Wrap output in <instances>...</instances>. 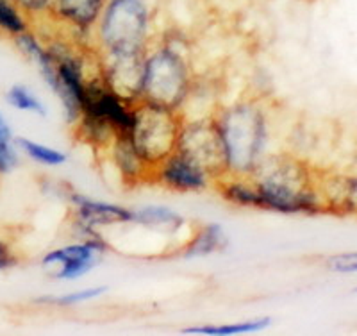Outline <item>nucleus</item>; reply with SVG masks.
<instances>
[{"label":"nucleus","mask_w":357,"mask_h":336,"mask_svg":"<svg viewBox=\"0 0 357 336\" xmlns=\"http://www.w3.org/2000/svg\"><path fill=\"white\" fill-rule=\"evenodd\" d=\"M70 200L73 203L72 226L86 240L102 238V235L98 233L102 226L127 224L134 220V211L118 206V204L98 203V200H91L81 193H72Z\"/></svg>","instance_id":"0eeeda50"},{"label":"nucleus","mask_w":357,"mask_h":336,"mask_svg":"<svg viewBox=\"0 0 357 336\" xmlns=\"http://www.w3.org/2000/svg\"><path fill=\"white\" fill-rule=\"evenodd\" d=\"M91 36L95 52H146L151 43L149 4L145 0H107Z\"/></svg>","instance_id":"7ed1b4c3"},{"label":"nucleus","mask_w":357,"mask_h":336,"mask_svg":"<svg viewBox=\"0 0 357 336\" xmlns=\"http://www.w3.org/2000/svg\"><path fill=\"white\" fill-rule=\"evenodd\" d=\"M18 145L24 149V152L29 156V158L36 159V161L43 163V165L57 166V165H63V163L66 161V156L63 154V152H59V150L40 145V143L31 142V140L27 138L18 140Z\"/></svg>","instance_id":"2eb2a0df"},{"label":"nucleus","mask_w":357,"mask_h":336,"mask_svg":"<svg viewBox=\"0 0 357 336\" xmlns=\"http://www.w3.org/2000/svg\"><path fill=\"white\" fill-rule=\"evenodd\" d=\"M193 88V75L188 61L172 45L162 43L146 50L139 101L183 110Z\"/></svg>","instance_id":"20e7f679"},{"label":"nucleus","mask_w":357,"mask_h":336,"mask_svg":"<svg viewBox=\"0 0 357 336\" xmlns=\"http://www.w3.org/2000/svg\"><path fill=\"white\" fill-rule=\"evenodd\" d=\"M356 292H357V288H356Z\"/></svg>","instance_id":"b1692460"},{"label":"nucleus","mask_w":357,"mask_h":336,"mask_svg":"<svg viewBox=\"0 0 357 336\" xmlns=\"http://www.w3.org/2000/svg\"><path fill=\"white\" fill-rule=\"evenodd\" d=\"M109 152L114 166L120 170L123 182L132 184V187H138V184H143V182L151 184L154 166L143 161L142 156L132 147L130 136H118V138H114Z\"/></svg>","instance_id":"9d476101"},{"label":"nucleus","mask_w":357,"mask_h":336,"mask_svg":"<svg viewBox=\"0 0 357 336\" xmlns=\"http://www.w3.org/2000/svg\"><path fill=\"white\" fill-rule=\"evenodd\" d=\"M13 2H15V4L20 8V11L29 18L31 25L43 20V17L47 15V11H49L50 4H52V0H13Z\"/></svg>","instance_id":"a211bd4d"},{"label":"nucleus","mask_w":357,"mask_h":336,"mask_svg":"<svg viewBox=\"0 0 357 336\" xmlns=\"http://www.w3.org/2000/svg\"><path fill=\"white\" fill-rule=\"evenodd\" d=\"M132 222L142 224V226L154 229V231L175 233L183 227L184 219L172 210H168V207L149 206L139 211H134Z\"/></svg>","instance_id":"f8f14e48"},{"label":"nucleus","mask_w":357,"mask_h":336,"mask_svg":"<svg viewBox=\"0 0 357 336\" xmlns=\"http://www.w3.org/2000/svg\"><path fill=\"white\" fill-rule=\"evenodd\" d=\"M17 263L18 258L15 256V252H13V247L6 242V240L0 238V270H2V268L13 267V265Z\"/></svg>","instance_id":"4be33fe9"},{"label":"nucleus","mask_w":357,"mask_h":336,"mask_svg":"<svg viewBox=\"0 0 357 336\" xmlns=\"http://www.w3.org/2000/svg\"><path fill=\"white\" fill-rule=\"evenodd\" d=\"M331 270L336 272H357V254H341L329 261Z\"/></svg>","instance_id":"412c9836"},{"label":"nucleus","mask_w":357,"mask_h":336,"mask_svg":"<svg viewBox=\"0 0 357 336\" xmlns=\"http://www.w3.org/2000/svg\"><path fill=\"white\" fill-rule=\"evenodd\" d=\"M0 134H2V136H6V138L11 140V131H9L8 124H6V120L2 118V115H0Z\"/></svg>","instance_id":"5701e85b"},{"label":"nucleus","mask_w":357,"mask_h":336,"mask_svg":"<svg viewBox=\"0 0 357 336\" xmlns=\"http://www.w3.org/2000/svg\"><path fill=\"white\" fill-rule=\"evenodd\" d=\"M29 29H33V25L20 8L13 0H0V33L13 38Z\"/></svg>","instance_id":"ddd939ff"},{"label":"nucleus","mask_w":357,"mask_h":336,"mask_svg":"<svg viewBox=\"0 0 357 336\" xmlns=\"http://www.w3.org/2000/svg\"><path fill=\"white\" fill-rule=\"evenodd\" d=\"M250 179L257 190L259 210L279 213L321 211L320 197L312 187L307 166L291 156H263Z\"/></svg>","instance_id":"f257e3e1"},{"label":"nucleus","mask_w":357,"mask_h":336,"mask_svg":"<svg viewBox=\"0 0 357 336\" xmlns=\"http://www.w3.org/2000/svg\"><path fill=\"white\" fill-rule=\"evenodd\" d=\"M106 292V288L98 286V288H88V290H81V292H73L68 293V295H59V297H43L38 302H47V304H56V306H72V304L82 302V300L95 299V297L102 295Z\"/></svg>","instance_id":"f3484780"},{"label":"nucleus","mask_w":357,"mask_h":336,"mask_svg":"<svg viewBox=\"0 0 357 336\" xmlns=\"http://www.w3.org/2000/svg\"><path fill=\"white\" fill-rule=\"evenodd\" d=\"M8 101L9 104L15 105L17 110L31 111V113H38L41 115V117H45L43 104H41L27 88H24V86H13L8 92Z\"/></svg>","instance_id":"dca6fc26"},{"label":"nucleus","mask_w":357,"mask_h":336,"mask_svg":"<svg viewBox=\"0 0 357 336\" xmlns=\"http://www.w3.org/2000/svg\"><path fill=\"white\" fill-rule=\"evenodd\" d=\"M229 245V240L218 224H204L197 229L195 236L184 243L178 254L184 258H193V256H207L213 252L225 251Z\"/></svg>","instance_id":"9b49d317"},{"label":"nucleus","mask_w":357,"mask_h":336,"mask_svg":"<svg viewBox=\"0 0 357 336\" xmlns=\"http://www.w3.org/2000/svg\"><path fill=\"white\" fill-rule=\"evenodd\" d=\"M227 152L229 174L250 175L264 156L266 117L254 101L234 102L213 113Z\"/></svg>","instance_id":"f03ea898"},{"label":"nucleus","mask_w":357,"mask_h":336,"mask_svg":"<svg viewBox=\"0 0 357 336\" xmlns=\"http://www.w3.org/2000/svg\"><path fill=\"white\" fill-rule=\"evenodd\" d=\"M97 261H68V263H61L59 270L52 274L56 279H73V277L84 276L86 272H89L95 267Z\"/></svg>","instance_id":"6ab92c4d"},{"label":"nucleus","mask_w":357,"mask_h":336,"mask_svg":"<svg viewBox=\"0 0 357 336\" xmlns=\"http://www.w3.org/2000/svg\"><path fill=\"white\" fill-rule=\"evenodd\" d=\"M17 163L18 158L15 154V150L9 147V138L0 134V174L9 172L13 166H17Z\"/></svg>","instance_id":"aec40b11"},{"label":"nucleus","mask_w":357,"mask_h":336,"mask_svg":"<svg viewBox=\"0 0 357 336\" xmlns=\"http://www.w3.org/2000/svg\"><path fill=\"white\" fill-rule=\"evenodd\" d=\"M184 120L186 117L183 110H170L145 101L136 102L130 142L143 161L155 168L174 154Z\"/></svg>","instance_id":"39448f33"},{"label":"nucleus","mask_w":357,"mask_h":336,"mask_svg":"<svg viewBox=\"0 0 357 336\" xmlns=\"http://www.w3.org/2000/svg\"><path fill=\"white\" fill-rule=\"evenodd\" d=\"M211 182L213 179L202 168L188 159L183 152L175 150L174 154L155 166L151 184H159L165 190L175 193H193V191L206 190Z\"/></svg>","instance_id":"6e6552de"},{"label":"nucleus","mask_w":357,"mask_h":336,"mask_svg":"<svg viewBox=\"0 0 357 336\" xmlns=\"http://www.w3.org/2000/svg\"><path fill=\"white\" fill-rule=\"evenodd\" d=\"M177 150L202 168L213 181L229 174L227 152L213 115L199 120H184Z\"/></svg>","instance_id":"423d86ee"},{"label":"nucleus","mask_w":357,"mask_h":336,"mask_svg":"<svg viewBox=\"0 0 357 336\" xmlns=\"http://www.w3.org/2000/svg\"><path fill=\"white\" fill-rule=\"evenodd\" d=\"M272 322V319H257V320H247V322H238V324H222V326H202V328H190L184 333L188 335H238V333H250L256 329L266 328Z\"/></svg>","instance_id":"4468645a"},{"label":"nucleus","mask_w":357,"mask_h":336,"mask_svg":"<svg viewBox=\"0 0 357 336\" xmlns=\"http://www.w3.org/2000/svg\"><path fill=\"white\" fill-rule=\"evenodd\" d=\"M107 0H52L43 18L72 31V38L84 43L91 36Z\"/></svg>","instance_id":"1a4fd4ad"}]
</instances>
